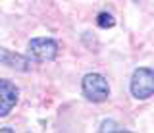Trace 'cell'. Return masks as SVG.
I'll use <instances>...</instances> for the list:
<instances>
[{
	"label": "cell",
	"mask_w": 154,
	"mask_h": 133,
	"mask_svg": "<svg viewBox=\"0 0 154 133\" xmlns=\"http://www.w3.org/2000/svg\"><path fill=\"white\" fill-rule=\"evenodd\" d=\"M27 52L29 56H33L38 62H50L58 54V42L54 39H48V37H37V39L29 41Z\"/></svg>",
	"instance_id": "3"
},
{
	"label": "cell",
	"mask_w": 154,
	"mask_h": 133,
	"mask_svg": "<svg viewBox=\"0 0 154 133\" xmlns=\"http://www.w3.org/2000/svg\"><path fill=\"white\" fill-rule=\"evenodd\" d=\"M129 91L137 101H146L154 94V72L150 68H137L129 81Z\"/></svg>",
	"instance_id": "1"
},
{
	"label": "cell",
	"mask_w": 154,
	"mask_h": 133,
	"mask_svg": "<svg viewBox=\"0 0 154 133\" xmlns=\"http://www.w3.org/2000/svg\"><path fill=\"white\" fill-rule=\"evenodd\" d=\"M137 2H139V0H137Z\"/></svg>",
	"instance_id": "8"
},
{
	"label": "cell",
	"mask_w": 154,
	"mask_h": 133,
	"mask_svg": "<svg viewBox=\"0 0 154 133\" xmlns=\"http://www.w3.org/2000/svg\"><path fill=\"white\" fill-rule=\"evenodd\" d=\"M81 89H83V94L91 102H104L110 97L108 81L100 73H87L81 79Z\"/></svg>",
	"instance_id": "2"
},
{
	"label": "cell",
	"mask_w": 154,
	"mask_h": 133,
	"mask_svg": "<svg viewBox=\"0 0 154 133\" xmlns=\"http://www.w3.org/2000/svg\"><path fill=\"white\" fill-rule=\"evenodd\" d=\"M19 97L17 87L8 79H0V118H6L16 106Z\"/></svg>",
	"instance_id": "4"
},
{
	"label": "cell",
	"mask_w": 154,
	"mask_h": 133,
	"mask_svg": "<svg viewBox=\"0 0 154 133\" xmlns=\"http://www.w3.org/2000/svg\"><path fill=\"white\" fill-rule=\"evenodd\" d=\"M96 23H98V27H102V29H108V27H114L116 25V20H114L112 14L100 12L98 16H96Z\"/></svg>",
	"instance_id": "6"
},
{
	"label": "cell",
	"mask_w": 154,
	"mask_h": 133,
	"mask_svg": "<svg viewBox=\"0 0 154 133\" xmlns=\"http://www.w3.org/2000/svg\"><path fill=\"white\" fill-rule=\"evenodd\" d=\"M0 62H2L4 66H8V68L17 70V72H27L29 70V60L25 56H19L16 52H10L6 48L0 50Z\"/></svg>",
	"instance_id": "5"
},
{
	"label": "cell",
	"mask_w": 154,
	"mask_h": 133,
	"mask_svg": "<svg viewBox=\"0 0 154 133\" xmlns=\"http://www.w3.org/2000/svg\"><path fill=\"white\" fill-rule=\"evenodd\" d=\"M100 131H122V127L112 120H106V122H102V125H100Z\"/></svg>",
	"instance_id": "7"
}]
</instances>
